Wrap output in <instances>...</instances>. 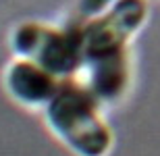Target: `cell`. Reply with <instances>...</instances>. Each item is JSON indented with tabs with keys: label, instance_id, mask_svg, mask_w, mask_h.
Listing matches in <instances>:
<instances>
[{
	"label": "cell",
	"instance_id": "1",
	"mask_svg": "<svg viewBox=\"0 0 160 156\" xmlns=\"http://www.w3.org/2000/svg\"><path fill=\"white\" fill-rule=\"evenodd\" d=\"M50 131L77 156H108L114 135L102 114V104L79 79L60 81L44 108Z\"/></svg>",
	"mask_w": 160,
	"mask_h": 156
},
{
	"label": "cell",
	"instance_id": "2",
	"mask_svg": "<svg viewBox=\"0 0 160 156\" xmlns=\"http://www.w3.org/2000/svg\"><path fill=\"white\" fill-rule=\"evenodd\" d=\"M8 48L15 58L36 63L56 79H77L83 67L81 23L52 25L44 21H23L8 33Z\"/></svg>",
	"mask_w": 160,
	"mask_h": 156
},
{
	"label": "cell",
	"instance_id": "3",
	"mask_svg": "<svg viewBox=\"0 0 160 156\" xmlns=\"http://www.w3.org/2000/svg\"><path fill=\"white\" fill-rule=\"evenodd\" d=\"M150 19L148 0H119L100 17L81 23L83 56L129 48V42Z\"/></svg>",
	"mask_w": 160,
	"mask_h": 156
},
{
	"label": "cell",
	"instance_id": "4",
	"mask_svg": "<svg viewBox=\"0 0 160 156\" xmlns=\"http://www.w3.org/2000/svg\"><path fill=\"white\" fill-rule=\"evenodd\" d=\"M79 73H83L79 81L102 106L119 102L127 94L131 81L129 48L88 54L83 56V67Z\"/></svg>",
	"mask_w": 160,
	"mask_h": 156
},
{
	"label": "cell",
	"instance_id": "5",
	"mask_svg": "<svg viewBox=\"0 0 160 156\" xmlns=\"http://www.w3.org/2000/svg\"><path fill=\"white\" fill-rule=\"evenodd\" d=\"M6 94L17 104L25 108H46L56 94L60 85V79L44 71L36 63L23 58H12L4 67L2 75Z\"/></svg>",
	"mask_w": 160,
	"mask_h": 156
},
{
	"label": "cell",
	"instance_id": "6",
	"mask_svg": "<svg viewBox=\"0 0 160 156\" xmlns=\"http://www.w3.org/2000/svg\"><path fill=\"white\" fill-rule=\"evenodd\" d=\"M119 0H77L75 2V13H77L79 23H85L89 19L100 17L102 13H106L112 4H117Z\"/></svg>",
	"mask_w": 160,
	"mask_h": 156
}]
</instances>
